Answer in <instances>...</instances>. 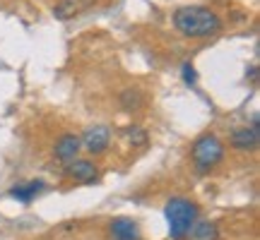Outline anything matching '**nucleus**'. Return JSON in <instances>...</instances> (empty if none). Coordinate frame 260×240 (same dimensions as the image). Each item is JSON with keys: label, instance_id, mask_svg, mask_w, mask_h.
Listing matches in <instances>:
<instances>
[{"label": "nucleus", "instance_id": "1", "mask_svg": "<svg viewBox=\"0 0 260 240\" xmlns=\"http://www.w3.org/2000/svg\"><path fill=\"white\" fill-rule=\"evenodd\" d=\"M174 27L186 38H207L219 34L222 19L205 5H183L174 12Z\"/></svg>", "mask_w": 260, "mask_h": 240}, {"label": "nucleus", "instance_id": "2", "mask_svg": "<svg viewBox=\"0 0 260 240\" xmlns=\"http://www.w3.org/2000/svg\"><path fill=\"white\" fill-rule=\"evenodd\" d=\"M164 214H167L171 240H183L186 235H190V228L198 221V204L186 197H171L164 207Z\"/></svg>", "mask_w": 260, "mask_h": 240}, {"label": "nucleus", "instance_id": "3", "mask_svg": "<svg viewBox=\"0 0 260 240\" xmlns=\"http://www.w3.org/2000/svg\"><path fill=\"white\" fill-rule=\"evenodd\" d=\"M190 158H193L198 173H207L224 158V142L217 135H203L190 147Z\"/></svg>", "mask_w": 260, "mask_h": 240}, {"label": "nucleus", "instance_id": "4", "mask_svg": "<svg viewBox=\"0 0 260 240\" xmlns=\"http://www.w3.org/2000/svg\"><path fill=\"white\" fill-rule=\"evenodd\" d=\"M109 142H111V130L106 125H89L80 137V144L84 147V151H89L94 156L104 154L109 149Z\"/></svg>", "mask_w": 260, "mask_h": 240}, {"label": "nucleus", "instance_id": "5", "mask_svg": "<svg viewBox=\"0 0 260 240\" xmlns=\"http://www.w3.org/2000/svg\"><path fill=\"white\" fill-rule=\"evenodd\" d=\"M65 176L70 178V180H75V183H94L96 180V173H99V168H96V164L94 161H89V158H75V161H70V164H65Z\"/></svg>", "mask_w": 260, "mask_h": 240}, {"label": "nucleus", "instance_id": "6", "mask_svg": "<svg viewBox=\"0 0 260 240\" xmlns=\"http://www.w3.org/2000/svg\"><path fill=\"white\" fill-rule=\"evenodd\" d=\"M109 235L111 240H140V226L128 216H116L109 221Z\"/></svg>", "mask_w": 260, "mask_h": 240}, {"label": "nucleus", "instance_id": "7", "mask_svg": "<svg viewBox=\"0 0 260 240\" xmlns=\"http://www.w3.org/2000/svg\"><path fill=\"white\" fill-rule=\"evenodd\" d=\"M258 125H251V128H236L229 135V144L239 151H255L258 149Z\"/></svg>", "mask_w": 260, "mask_h": 240}, {"label": "nucleus", "instance_id": "8", "mask_svg": "<svg viewBox=\"0 0 260 240\" xmlns=\"http://www.w3.org/2000/svg\"><path fill=\"white\" fill-rule=\"evenodd\" d=\"M80 149H82L80 137L68 132V135H60V137H58L56 147H53V156H56L58 161H63V164H70V161H75V158H77Z\"/></svg>", "mask_w": 260, "mask_h": 240}, {"label": "nucleus", "instance_id": "9", "mask_svg": "<svg viewBox=\"0 0 260 240\" xmlns=\"http://www.w3.org/2000/svg\"><path fill=\"white\" fill-rule=\"evenodd\" d=\"M44 187H46L44 180H29V183H24V185H15V187L10 190V197H15L17 202L29 204L39 192H44Z\"/></svg>", "mask_w": 260, "mask_h": 240}, {"label": "nucleus", "instance_id": "10", "mask_svg": "<svg viewBox=\"0 0 260 240\" xmlns=\"http://www.w3.org/2000/svg\"><path fill=\"white\" fill-rule=\"evenodd\" d=\"M118 101H121L123 111H140L142 106H145V96H142V92L140 89H135V87H130V89H123L121 96H118Z\"/></svg>", "mask_w": 260, "mask_h": 240}, {"label": "nucleus", "instance_id": "11", "mask_svg": "<svg viewBox=\"0 0 260 240\" xmlns=\"http://www.w3.org/2000/svg\"><path fill=\"white\" fill-rule=\"evenodd\" d=\"M190 235H193L195 240H217V226L210 221H195L193 223V228H190Z\"/></svg>", "mask_w": 260, "mask_h": 240}, {"label": "nucleus", "instance_id": "12", "mask_svg": "<svg viewBox=\"0 0 260 240\" xmlns=\"http://www.w3.org/2000/svg\"><path fill=\"white\" fill-rule=\"evenodd\" d=\"M123 135L133 147H145L147 144V130H142L140 125H130V128L123 130Z\"/></svg>", "mask_w": 260, "mask_h": 240}, {"label": "nucleus", "instance_id": "13", "mask_svg": "<svg viewBox=\"0 0 260 240\" xmlns=\"http://www.w3.org/2000/svg\"><path fill=\"white\" fill-rule=\"evenodd\" d=\"M80 10V0H60L56 8H53V15L58 19H70Z\"/></svg>", "mask_w": 260, "mask_h": 240}, {"label": "nucleus", "instance_id": "14", "mask_svg": "<svg viewBox=\"0 0 260 240\" xmlns=\"http://www.w3.org/2000/svg\"><path fill=\"white\" fill-rule=\"evenodd\" d=\"M195 79H198L195 67L190 63H186V65H183V82H186V84H195Z\"/></svg>", "mask_w": 260, "mask_h": 240}]
</instances>
